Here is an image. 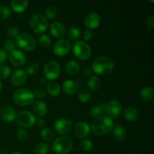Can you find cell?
I'll list each match as a JSON object with an SVG mask.
<instances>
[{
    "instance_id": "cell-42",
    "label": "cell",
    "mask_w": 154,
    "mask_h": 154,
    "mask_svg": "<svg viewBox=\"0 0 154 154\" xmlns=\"http://www.w3.org/2000/svg\"><path fill=\"white\" fill-rule=\"evenodd\" d=\"M33 95H34V97L37 99H43L46 96V91L43 88H38L35 90Z\"/></svg>"
},
{
    "instance_id": "cell-16",
    "label": "cell",
    "mask_w": 154,
    "mask_h": 154,
    "mask_svg": "<svg viewBox=\"0 0 154 154\" xmlns=\"http://www.w3.org/2000/svg\"><path fill=\"white\" fill-rule=\"evenodd\" d=\"M101 22V18L99 14L96 12H91L86 15L84 19V24L88 28V29H94L99 26Z\"/></svg>"
},
{
    "instance_id": "cell-47",
    "label": "cell",
    "mask_w": 154,
    "mask_h": 154,
    "mask_svg": "<svg viewBox=\"0 0 154 154\" xmlns=\"http://www.w3.org/2000/svg\"><path fill=\"white\" fill-rule=\"evenodd\" d=\"M35 123H36V124H37L38 127H39V128L44 127V126H45V120H44V119H42V118H39L38 120L37 121L35 122Z\"/></svg>"
},
{
    "instance_id": "cell-39",
    "label": "cell",
    "mask_w": 154,
    "mask_h": 154,
    "mask_svg": "<svg viewBox=\"0 0 154 154\" xmlns=\"http://www.w3.org/2000/svg\"><path fill=\"white\" fill-rule=\"evenodd\" d=\"M3 48L7 52H11L15 50V43L11 39H6L3 42Z\"/></svg>"
},
{
    "instance_id": "cell-17",
    "label": "cell",
    "mask_w": 154,
    "mask_h": 154,
    "mask_svg": "<svg viewBox=\"0 0 154 154\" xmlns=\"http://www.w3.org/2000/svg\"><path fill=\"white\" fill-rule=\"evenodd\" d=\"M0 117L3 121L6 122V123H12L16 119V110L10 105L3 107L0 111Z\"/></svg>"
},
{
    "instance_id": "cell-6",
    "label": "cell",
    "mask_w": 154,
    "mask_h": 154,
    "mask_svg": "<svg viewBox=\"0 0 154 154\" xmlns=\"http://www.w3.org/2000/svg\"><path fill=\"white\" fill-rule=\"evenodd\" d=\"M29 25L32 29L38 34L45 32L48 27V21L44 15L36 14L30 17Z\"/></svg>"
},
{
    "instance_id": "cell-27",
    "label": "cell",
    "mask_w": 154,
    "mask_h": 154,
    "mask_svg": "<svg viewBox=\"0 0 154 154\" xmlns=\"http://www.w3.org/2000/svg\"><path fill=\"white\" fill-rule=\"evenodd\" d=\"M154 90L152 87H146L140 92V97L143 101H150L153 98Z\"/></svg>"
},
{
    "instance_id": "cell-30",
    "label": "cell",
    "mask_w": 154,
    "mask_h": 154,
    "mask_svg": "<svg viewBox=\"0 0 154 154\" xmlns=\"http://www.w3.org/2000/svg\"><path fill=\"white\" fill-rule=\"evenodd\" d=\"M40 135L42 139H44L46 141H51L55 138L54 132L52 129H49V128H45V129H42L40 132Z\"/></svg>"
},
{
    "instance_id": "cell-29",
    "label": "cell",
    "mask_w": 154,
    "mask_h": 154,
    "mask_svg": "<svg viewBox=\"0 0 154 154\" xmlns=\"http://www.w3.org/2000/svg\"><path fill=\"white\" fill-rule=\"evenodd\" d=\"M49 150L50 145L46 142L38 143L34 148V151L36 154H47Z\"/></svg>"
},
{
    "instance_id": "cell-37",
    "label": "cell",
    "mask_w": 154,
    "mask_h": 154,
    "mask_svg": "<svg viewBox=\"0 0 154 154\" xmlns=\"http://www.w3.org/2000/svg\"><path fill=\"white\" fill-rule=\"evenodd\" d=\"M38 65L35 63H31L26 66V73L27 75H35L38 72Z\"/></svg>"
},
{
    "instance_id": "cell-24",
    "label": "cell",
    "mask_w": 154,
    "mask_h": 154,
    "mask_svg": "<svg viewBox=\"0 0 154 154\" xmlns=\"http://www.w3.org/2000/svg\"><path fill=\"white\" fill-rule=\"evenodd\" d=\"M105 112V105L104 103H99L92 108V109L90 110V116L95 120L103 117Z\"/></svg>"
},
{
    "instance_id": "cell-33",
    "label": "cell",
    "mask_w": 154,
    "mask_h": 154,
    "mask_svg": "<svg viewBox=\"0 0 154 154\" xmlns=\"http://www.w3.org/2000/svg\"><path fill=\"white\" fill-rule=\"evenodd\" d=\"M38 44L44 48H48L51 45V38L48 35H42L38 38Z\"/></svg>"
},
{
    "instance_id": "cell-48",
    "label": "cell",
    "mask_w": 154,
    "mask_h": 154,
    "mask_svg": "<svg viewBox=\"0 0 154 154\" xmlns=\"http://www.w3.org/2000/svg\"><path fill=\"white\" fill-rule=\"evenodd\" d=\"M39 84L42 86H44V85H46L47 84V79L45 78V77H42V78H41L40 79H39Z\"/></svg>"
},
{
    "instance_id": "cell-20",
    "label": "cell",
    "mask_w": 154,
    "mask_h": 154,
    "mask_svg": "<svg viewBox=\"0 0 154 154\" xmlns=\"http://www.w3.org/2000/svg\"><path fill=\"white\" fill-rule=\"evenodd\" d=\"M32 111L35 115L44 117L48 113V105L42 100L35 101L32 103Z\"/></svg>"
},
{
    "instance_id": "cell-34",
    "label": "cell",
    "mask_w": 154,
    "mask_h": 154,
    "mask_svg": "<svg viewBox=\"0 0 154 154\" xmlns=\"http://www.w3.org/2000/svg\"><path fill=\"white\" fill-rule=\"evenodd\" d=\"M45 17L50 20H54L57 17V10L54 6H48L45 11Z\"/></svg>"
},
{
    "instance_id": "cell-38",
    "label": "cell",
    "mask_w": 154,
    "mask_h": 154,
    "mask_svg": "<svg viewBox=\"0 0 154 154\" xmlns=\"http://www.w3.org/2000/svg\"><path fill=\"white\" fill-rule=\"evenodd\" d=\"M5 32L8 37L11 38H16L17 36L19 35V30L17 27L11 26H8L6 29Z\"/></svg>"
},
{
    "instance_id": "cell-41",
    "label": "cell",
    "mask_w": 154,
    "mask_h": 154,
    "mask_svg": "<svg viewBox=\"0 0 154 154\" xmlns=\"http://www.w3.org/2000/svg\"><path fill=\"white\" fill-rule=\"evenodd\" d=\"M17 138L21 141H26L29 138V134L28 132H26V130L23 129H19L17 132Z\"/></svg>"
},
{
    "instance_id": "cell-26",
    "label": "cell",
    "mask_w": 154,
    "mask_h": 154,
    "mask_svg": "<svg viewBox=\"0 0 154 154\" xmlns=\"http://www.w3.org/2000/svg\"><path fill=\"white\" fill-rule=\"evenodd\" d=\"M113 135L117 141H123L126 138V131L123 126L117 125L113 129Z\"/></svg>"
},
{
    "instance_id": "cell-23",
    "label": "cell",
    "mask_w": 154,
    "mask_h": 154,
    "mask_svg": "<svg viewBox=\"0 0 154 154\" xmlns=\"http://www.w3.org/2000/svg\"><path fill=\"white\" fill-rule=\"evenodd\" d=\"M139 111L134 107H128L124 110L123 117L128 121H135L139 117Z\"/></svg>"
},
{
    "instance_id": "cell-43",
    "label": "cell",
    "mask_w": 154,
    "mask_h": 154,
    "mask_svg": "<svg viewBox=\"0 0 154 154\" xmlns=\"http://www.w3.org/2000/svg\"><path fill=\"white\" fill-rule=\"evenodd\" d=\"M8 57V54L7 51H5L4 49L0 50V65H2L3 63H5Z\"/></svg>"
},
{
    "instance_id": "cell-21",
    "label": "cell",
    "mask_w": 154,
    "mask_h": 154,
    "mask_svg": "<svg viewBox=\"0 0 154 154\" xmlns=\"http://www.w3.org/2000/svg\"><path fill=\"white\" fill-rule=\"evenodd\" d=\"M66 72L69 76L75 77L81 72V66L75 60H70L66 65Z\"/></svg>"
},
{
    "instance_id": "cell-1",
    "label": "cell",
    "mask_w": 154,
    "mask_h": 154,
    "mask_svg": "<svg viewBox=\"0 0 154 154\" xmlns=\"http://www.w3.org/2000/svg\"><path fill=\"white\" fill-rule=\"evenodd\" d=\"M91 69L97 75H108L114 70V63L109 57L99 56L93 62Z\"/></svg>"
},
{
    "instance_id": "cell-28",
    "label": "cell",
    "mask_w": 154,
    "mask_h": 154,
    "mask_svg": "<svg viewBox=\"0 0 154 154\" xmlns=\"http://www.w3.org/2000/svg\"><path fill=\"white\" fill-rule=\"evenodd\" d=\"M88 88L92 91H97L101 86V81L97 76H91L87 81Z\"/></svg>"
},
{
    "instance_id": "cell-3",
    "label": "cell",
    "mask_w": 154,
    "mask_h": 154,
    "mask_svg": "<svg viewBox=\"0 0 154 154\" xmlns=\"http://www.w3.org/2000/svg\"><path fill=\"white\" fill-rule=\"evenodd\" d=\"M15 45L22 51L30 52L35 49L37 42L32 35L23 32L17 36L15 39Z\"/></svg>"
},
{
    "instance_id": "cell-12",
    "label": "cell",
    "mask_w": 154,
    "mask_h": 154,
    "mask_svg": "<svg viewBox=\"0 0 154 154\" xmlns=\"http://www.w3.org/2000/svg\"><path fill=\"white\" fill-rule=\"evenodd\" d=\"M71 49V44L65 38L60 39L54 46V53L57 57H64L67 55Z\"/></svg>"
},
{
    "instance_id": "cell-7",
    "label": "cell",
    "mask_w": 154,
    "mask_h": 154,
    "mask_svg": "<svg viewBox=\"0 0 154 154\" xmlns=\"http://www.w3.org/2000/svg\"><path fill=\"white\" fill-rule=\"evenodd\" d=\"M72 51H73L74 55L81 60H86L89 59L92 54L90 46L84 41L75 42L72 47Z\"/></svg>"
},
{
    "instance_id": "cell-32",
    "label": "cell",
    "mask_w": 154,
    "mask_h": 154,
    "mask_svg": "<svg viewBox=\"0 0 154 154\" xmlns=\"http://www.w3.org/2000/svg\"><path fill=\"white\" fill-rule=\"evenodd\" d=\"M90 98H91V95L89 90L86 88H83L78 93V99H79L80 102L82 103H87L90 102Z\"/></svg>"
},
{
    "instance_id": "cell-18",
    "label": "cell",
    "mask_w": 154,
    "mask_h": 154,
    "mask_svg": "<svg viewBox=\"0 0 154 154\" xmlns=\"http://www.w3.org/2000/svg\"><path fill=\"white\" fill-rule=\"evenodd\" d=\"M50 32L55 38L62 39L66 34V27L63 23L55 21L50 26Z\"/></svg>"
},
{
    "instance_id": "cell-40",
    "label": "cell",
    "mask_w": 154,
    "mask_h": 154,
    "mask_svg": "<svg viewBox=\"0 0 154 154\" xmlns=\"http://www.w3.org/2000/svg\"><path fill=\"white\" fill-rule=\"evenodd\" d=\"M81 148L84 151H89L93 148V142L89 139H83L80 142Z\"/></svg>"
},
{
    "instance_id": "cell-14",
    "label": "cell",
    "mask_w": 154,
    "mask_h": 154,
    "mask_svg": "<svg viewBox=\"0 0 154 154\" xmlns=\"http://www.w3.org/2000/svg\"><path fill=\"white\" fill-rule=\"evenodd\" d=\"M27 80V74L23 69H17L13 72L11 78V83L14 87H20L23 85Z\"/></svg>"
},
{
    "instance_id": "cell-19",
    "label": "cell",
    "mask_w": 154,
    "mask_h": 154,
    "mask_svg": "<svg viewBox=\"0 0 154 154\" xmlns=\"http://www.w3.org/2000/svg\"><path fill=\"white\" fill-rule=\"evenodd\" d=\"M62 89L66 94L69 96H74L79 90V84L73 80H67L63 83Z\"/></svg>"
},
{
    "instance_id": "cell-31",
    "label": "cell",
    "mask_w": 154,
    "mask_h": 154,
    "mask_svg": "<svg viewBox=\"0 0 154 154\" xmlns=\"http://www.w3.org/2000/svg\"><path fill=\"white\" fill-rule=\"evenodd\" d=\"M81 32L79 29L76 27H71L68 32V37L72 42H78L81 38Z\"/></svg>"
},
{
    "instance_id": "cell-36",
    "label": "cell",
    "mask_w": 154,
    "mask_h": 154,
    "mask_svg": "<svg viewBox=\"0 0 154 154\" xmlns=\"http://www.w3.org/2000/svg\"><path fill=\"white\" fill-rule=\"evenodd\" d=\"M11 9L5 5L0 6V19L6 20L11 16Z\"/></svg>"
},
{
    "instance_id": "cell-8",
    "label": "cell",
    "mask_w": 154,
    "mask_h": 154,
    "mask_svg": "<svg viewBox=\"0 0 154 154\" xmlns=\"http://www.w3.org/2000/svg\"><path fill=\"white\" fill-rule=\"evenodd\" d=\"M17 123L22 128H31L36 122L35 116L29 111H22L17 114Z\"/></svg>"
},
{
    "instance_id": "cell-35",
    "label": "cell",
    "mask_w": 154,
    "mask_h": 154,
    "mask_svg": "<svg viewBox=\"0 0 154 154\" xmlns=\"http://www.w3.org/2000/svg\"><path fill=\"white\" fill-rule=\"evenodd\" d=\"M11 73L10 67L5 65H2L0 66V80H5L8 78Z\"/></svg>"
},
{
    "instance_id": "cell-13",
    "label": "cell",
    "mask_w": 154,
    "mask_h": 154,
    "mask_svg": "<svg viewBox=\"0 0 154 154\" xmlns=\"http://www.w3.org/2000/svg\"><path fill=\"white\" fill-rule=\"evenodd\" d=\"M9 60H10L12 66L17 68H20L25 65L26 61V57L22 51L15 49L14 51H11L9 54Z\"/></svg>"
},
{
    "instance_id": "cell-45",
    "label": "cell",
    "mask_w": 154,
    "mask_h": 154,
    "mask_svg": "<svg viewBox=\"0 0 154 154\" xmlns=\"http://www.w3.org/2000/svg\"><path fill=\"white\" fill-rule=\"evenodd\" d=\"M92 73H93V70H92L91 68L88 67V66H86V67H84V69H83L82 74L85 77L90 76Z\"/></svg>"
},
{
    "instance_id": "cell-22",
    "label": "cell",
    "mask_w": 154,
    "mask_h": 154,
    "mask_svg": "<svg viewBox=\"0 0 154 154\" xmlns=\"http://www.w3.org/2000/svg\"><path fill=\"white\" fill-rule=\"evenodd\" d=\"M29 5L27 0H12L11 2V7L16 13H23L26 10Z\"/></svg>"
},
{
    "instance_id": "cell-9",
    "label": "cell",
    "mask_w": 154,
    "mask_h": 154,
    "mask_svg": "<svg viewBox=\"0 0 154 154\" xmlns=\"http://www.w3.org/2000/svg\"><path fill=\"white\" fill-rule=\"evenodd\" d=\"M43 72L45 78L47 80L54 81L60 76L61 69H60V66L58 63L54 61V60H51L45 64Z\"/></svg>"
},
{
    "instance_id": "cell-11",
    "label": "cell",
    "mask_w": 154,
    "mask_h": 154,
    "mask_svg": "<svg viewBox=\"0 0 154 154\" xmlns=\"http://www.w3.org/2000/svg\"><path fill=\"white\" fill-rule=\"evenodd\" d=\"M54 128L59 135H65L72 130V122L68 119L60 118L54 122Z\"/></svg>"
},
{
    "instance_id": "cell-5",
    "label": "cell",
    "mask_w": 154,
    "mask_h": 154,
    "mask_svg": "<svg viewBox=\"0 0 154 154\" xmlns=\"http://www.w3.org/2000/svg\"><path fill=\"white\" fill-rule=\"evenodd\" d=\"M73 147L72 138L68 136H60L56 138L52 144V149L57 154H66L69 153Z\"/></svg>"
},
{
    "instance_id": "cell-2",
    "label": "cell",
    "mask_w": 154,
    "mask_h": 154,
    "mask_svg": "<svg viewBox=\"0 0 154 154\" xmlns=\"http://www.w3.org/2000/svg\"><path fill=\"white\" fill-rule=\"evenodd\" d=\"M114 123L110 117L103 116L92 123L90 129L96 135H104L114 129Z\"/></svg>"
},
{
    "instance_id": "cell-4",
    "label": "cell",
    "mask_w": 154,
    "mask_h": 154,
    "mask_svg": "<svg viewBox=\"0 0 154 154\" xmlns=\"http://www.w3.org/2000/svg\"><path fill=\"white\" fill-rule=\"evenodd\" d=\"M34 95L31 90L26 88L18 89L14 93V102L20 106H28L34 102Z\"/></svg>"
},
{
    "instance_id": "cell-25",
    "label": "cell",
    "mask_w": 154,
    "mask_h": 154,
    "mask_svg": "<svg viewBox=\"0 0 154 154\" xmlns=\"http://www.w3.org/2000/svg\"><path fill=\"white\" fill-rule=\"evenodd\" d=\"M46 90L48 94L53 97H57L61 93V87L60 84L54 81H50L47 84Z\"/></svg>"
},
{
    "instance_id": "cell-15",
    "label": "cell",
    "mask_w": 154,
    "mask_h": 154,
    "mask_svg": "<svg viewBox=\"0 0 154 154\" xmlns=\"http://www.w3.org/2000/svg\"><path fill=\"white\" fill-rule=\"evenodd\" d=\"M90 126L86 122H79L74 127V135L78 138H85L90 135Z\"/></svg>"
},
{
    "instance_id": "cell-51",
    "label": "cell",
    "mask_w": 154,
    "mask_h": 154,
    "mask_svg": "<svg viewBox=\"0 0 154 154\" xmlns=\"http://www.w3.org/2000/svg\"><path fill=\"white\" fill-rule=\"evenodd\" d=\"M12 154H20V153H13Z\"/></svg>"
},
{
    "instance_id": "cell-44",
    "label": "cell",
    "mask_w": 154,
    "mask_h": 154,
    "mask_svg": "<svg viewBox=\"0 0 154 154\" xmlns=\"http://www.w3.org/2000/svg\"><path fill=\"white\" fill-rule=\"evenodd\" d=\"M93 33L91 30L90 29H86L83 32V34H82V37L84 38V41H90V39L93 38Z\"/></svg>"
},
{
    "instance_id": "cell-49",
    "label": "cell",
    "mask_w": 154,
    "mask_h": 154,
    "mask_svg": "<svg viewBox=\"0 0 154 154\" xmlns=\"http://www.w3.org/2000/svg\"><path fill=\"white\" fill-rule=\"evenodd\" d=\"M2 88H3V86H2V83L1 82V81H0V92L2 91Z\"/></svg>"
},
{
    "instance_id": "cell-46",
    "label": "cell",
    "mask_w": 154,
    "mask_h": 154,
    "mask_svg": "<svg viewBox=\"0 0 154 154\" xmlns=\"http://www.w3.org/2000/svg\"><path fill=\"white\" fill-rule=\"evenodd\" d=\"M147 25L150 28H153L154 27V15L152 14L147 18Z\"/></svg>"
},
{
    "instance_id": "cell-50",
    "label": "cell",
    "mask_w": 154,
    "mask_h": 154,
    "mask_svg": "<svg viewBox=\"0 0 154 154\" xmlns=\"http://www.w3.org/2000/svg\"><path fill=\"white\" fill-rule=\"evenodd\" d=\"M130 154H139V153H131Z\"/></svg>"
},
{
    "instance_id": "cell-10",
    "label": "cell",
    "mask_w": 154,
    "mask_h": 154,
    "mask_svg": "<svg viewBox=\"0 0 154 154\" xmlns=\"http://www.w3.org/2000/svg\"><path fill=\"white\" fill-rule=\"evenodd\" d=\"M105 112L111 119H117L122 113V105L118 100L113 99L105 105Z\"/></svg>"
}]
</instances>
